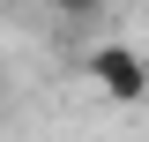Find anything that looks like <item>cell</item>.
I'll return each mask as SVG.
<instances>
[{
  "instance_id": "6da1fadb",
  "label": "cell",
  "mask_w": 149,
  "mask_h": 142,
  "mask_svg": "<svg viewBox=\"0 0 149 142\" xmlns=\"http://www.w3.org/2000/svg\"><path fill=\"white\" fill-rule=\"evenodd\" d=\"M90 82L104 90V105H142L149 97V60L134 45H119V37H104V45H90Z\"/></svg>"
},
{
  "instance_id": "7a4b0ae2",
  "label": "cell",
  "mask_w": 149,
  "mask_h": 142,
  "mask_svg": "<svg viewBox=\"0 0 149 142\" xmlns=\"http://www.w3.org/2000/svg\"><path fill=\"white\" fill-rule=\"evenodd\" d=\"M52 15H67V22H90V15H104V0H45Z\"/></svg>"
}]
</instances>
